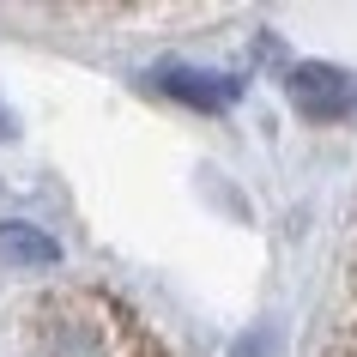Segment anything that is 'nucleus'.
Segmentation results:
<instances>
[{
  "mask_svg": "<svg viewBox=\"0 0 357 357\" xmlns=\"http://www.w3.org/2000/svg\"><path fill=\"white\" fill-rule=\"evenodd\" d=\"M284 91L297 103V115H309V121H345L357 109V73L351 67H333V61H303V67H291Z\"/></svg>",
  "mask_w": 357,
  "mask_h": 357,
  "instance_id": "nucleus-1",
  "label": "nucleus"
},
{
  "mask_svg": "<svg viewBox=\"0 0 357 357\" xmlns=\"http://www.w3.org/2000/svg\"><path fill=\"white\" fill-rule=\"evenodd\" d=\"M151 85H158L164 97L194 103V109H225V103L243 97V79H236V73H206V67H158Z\"/></svg>",
  "mask_w": 357,
  "mask_h": 357,
  "instance_id": "nucleus-2",
  "label": "nucleus"
},
{
  "mask_svg": "<svg viewBox=\"0 0 357 357\" xmlns=\"http://www.w3.org/2000/svg\"><path fill=\"white\" fill-rule=\"evenodd\" d=\"M0 261L19 273H49L61 261V243L37 225H0Z\"/></svg>",
  "mask_w": 357,
  "mask_h": 357,
  "instance_id": "nucleus-3",
  "label": "nucleus"
},
{
  "mask_svg": "<svg viewBox=\"0 0 357 357\" xmlns=\"http://www.w3.org/2000/svg\"><path fill=\"white\" fill-rule=\"evenodd\" d=\"M13 133H19V121H13V115H6V103H0V139H13Z\"/></svg>",
  "mask_w": 357,
  "mask_h": 357,
  "instance_id": "nucleus-4",
  "label": "nucleus"
}]
</instances>
